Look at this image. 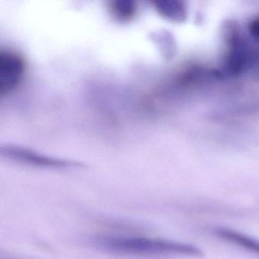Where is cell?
I'll list each match as a JSON object with an SVG mask.
<instances>
[{"mask_svg":"<svg viewBox=\"0 0 259 259\" xmlns=\"http://www.w3.org/2000/svg\"><path fill=\"white\" fill-rule=\"evenodd\" d=\"M91 243L100 251L130 257H201L203 254L198 247L192 244L145 236L95 235L91 238Z\"/></svg>","mask_w":259,"mask_h":259,"instance_id":"obj_1","label":"cell"},{"mask_svg":"<svg viewBox=\"0 0 259 259\" xmlns=\"http://www.w3.org/2000/svg\"><path fill=\"white\" fill-rule=\"evenodd\" d=\"M26 64L19 53L7 49L0 53V94L8 95L23 79Z\"/></svg>","mask_w":259,"mask_h":259,"instance_id":"obj_2","label":"cell"},{"mask_svg":"<svg viewBox=\"0 0 259 259\" xmlns=\"http://www.w3.org/2000/svg\"><path fill=\"white\" fill-rule=\"evenodd\" d=\"M3 154L10 160L35 167L65 169L74 166L72 162L42 155L19 147H7L3 149Z\"/></svg>","mask_w":259,"mask_h":259,"instance_id":"obj_3","label":"cell"},{"mask_svg":"<svg viewBox=\"0 0 259 259\" xmlns=\"http://www.w3.org/2000/svg\"><path fill=\"white\" fill-rule=\"evenodd\" d=\"M213 233L218 239L227 242V243L231 244L245 251L259 255L258 239H254V237H251L237 230L224 228V227L215 229L213 230Z\"/></svg>","mask_w":259,"mask_h":259,"instance_id":"obj_4","label":"cell"},{"mask_svg":"<svg viewBox=\"0 0 259 259\" xmlns=\"http://www.w3.org/2000/svg\"><path fill=\"white\" fill-rule=\"evenodd\" d=\"M110 10L112 13L114 15L115 17L120 20L127 21L132 19L136 14V4L133 2L130 1H113L110 5Z\"/></svg>","mask_w":259,"mask_h":259,"instance_id":"obj_5","label":"cell"},{"mask_svg":"<svg viewBox=\"0 0 259 259\" xmlns=\"http://www.w3.org/2000/svg\"><path fill=\"white\" fill-rule=\"evenodd\" d=\"M249 31L253 36L259 38V19L253 21V22L250 24Z\"/></svg>","mask_w":259,"mask_h":259,"instance_id":"obj_6","label":"cell"}]
</instances>
